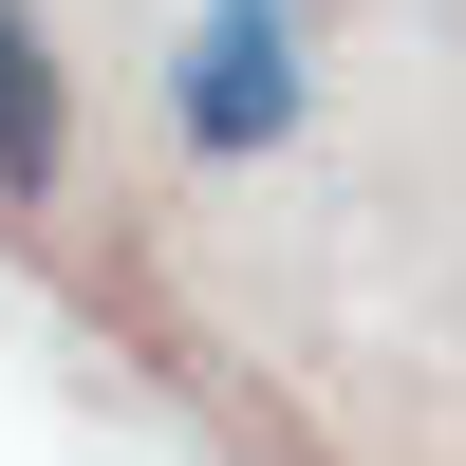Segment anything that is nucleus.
<instances>
[{
	"label": "nucleus",
	"mask_w": 466,
	"mask_h": 466,
	"mask_svg": "<svg viewBox=\"0 0 466 466\" xmlns=\"http://www.w3.org/2000/svg\"><path fill=\"white\" fill-rule=\"evenodd\" d=\"M299 19H318V0H206V19H187L168 112H187L206 168H261V149L299 131Z\"/></svg>",
	"instance_id": "obj_1"
},
{
	"label": "nucleus",
	"mask_w": 466,
	"mask_h": 466,
	"mask_svg": "<svg viewBox=\"0 0 466 466\" xmlns=\"http://www.w3.org/2000/svg\"><path fill=\"white\" fill-rule=\"evenodd\" d=\"M56 149H75V75H56V37H37V0H0V206H37Z\"/></svg>",
	"instance_id": "obj_2"
}]
</instances>
